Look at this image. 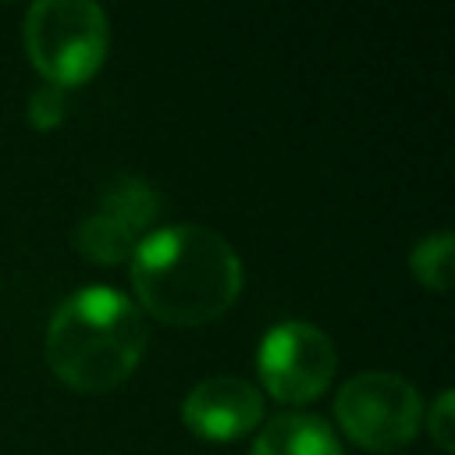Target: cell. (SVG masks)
<instances>
[{
  "instance_id": "6da1fadb",
  "label": "cell",
  "mask_w": 455,
  "mask_h": 455,
  "mask_svg": "<svg viewBox=\"0 0 455 455\" xmlns=\"http://www.w3.org/2000/svg\"><path fill=\"white\" fill-rule=\"evenodd\" d=\"M132 284L153 316L196 327L238 299L242 259L224 235L203 224H171L149 231L132 252Z\"/></svg>"
},
{
  "instance_id": "7a4b0ae2",
  "label": "cell",
  "mask_w": 455,
  "mask_h": 455,
  "mask_svg": "<svg viewBox=\"0 0 455 455\" xmlns=\"http://www.w3.org/2000/svg\"><path fill=\"white\" fill-rule=\"evenodd\" d=\"M146 352V323L132 299L107 284L68 295L46 327V363L75 391L117 387Z\"/></svg>"
},
{
  "instance_id": "3957f363",
  "label": "cell",
  "mask_w": 455,
  "mask_h": 455,
  "mask_svg": "<svg viewBox=\"0 0 455 455\" xmlns=\"http://www.w3.org/2000/svg\"><path fill=\"white\" fill-rule=\"evenodd\" d=\"M110 46V25L92 0H39L25 14V50L50 85H78L96 75Z\"/></svg>"
},
{
  "instance_id": "277c9868",
  "label": "cell",
  "mask_w": 455,
  "mask_h": 455,
  "mask_svg": "<svg viewBox=\"0 0 455 455\" xmlns=\"http://www.w3.org/2000/svg\"><path fill=\"white\" fill-rule=\"evenodd\" d=\"M334 416L355 444L370 451H398L416 437L423 423V402L405 377L391 370H366L341 384Z\"/></svg>"
},
{
  "instance_id": "5b68a950",
  "label": "cell",
  "mask_w": 455,
  "mask_h": 455,
  "mask_svg": "<svg viewBox=\"0 0 455 455\" xmlns=\"http://www.w3.org/2000/svg\"><path fill=\"white\" fill-rule=\"evenodd\" d=\"M256 366L263 387L277 402L302 405L327 391V384L334 380L338 352L320 327L306 320H284L263 334Z\"/></svg>"
},
{
  "instance_id": "8992f818",
  "label": "cell",
  "mask_w": 455,
  "mask_h": 455,
  "mask_svg": "<svg viewBox=\"0 0 455 455\" xmlns=\"http://www.w3.org/2000/svg\"><path fill=\"white\" fill-rule=\"evenodd\" d=\"M156 217H160V192L146 178L117 174L100 188L96 210L78 220L75 245L96 263H117L139 249V242L149 235Z\"/></svg>"
},
{
  "instance_id": "52a82bcc",
  "label": "cell",
  "mask_w": 455,
  "mask_h": 455,
  "mask_svg": "<svg viewBox=\"0 0 455 455\" xmlns=\"http://www.w3.org/2000/svg\"><path fill=\"white\" fill-rule=\"evenodd\" d=\"M185 427L210 441H231L249 434L263 416V398L256 384L242 377H206L181 402Z\"/></svg>"
},
{
  "instance_id": "ba28073f",
  "label": "cell",
  "mask_w": 455,
  "mask_h": 455,
  "mask_svg": "<svg viewBox=\"0 0 455 455\" xmlns=\"http://www.w3.org/2000/svg\"><path fill=\"white\" fill-rule=\"evenodd\" d=\"M249 455H345L334 430L309 412H281L259 434Z\"/></svg>"
},
{
  "instance_id": "9c48e42d",
  "label": "cell",
  "mask_w": 455,
  "mask_h": 455,
  "mask_svg": "<svg viewBox=\"0 0 455 455\" xmlns=\"http://www.w3.org/2000/svg\"><path fill=\"white\" fill-rule=\"evenodd\" d=\"M451 252H455V242L448 231H434V235L419 238L409 252V267H412L416 281L444 291L451 284Z\"/></svg>"
},
{
  "instance_id": "30bf717a",
  "label": "cell",
  "mask_w": 455,
  "mask_h": 455,
  "mask_svg": "<svg viewBox=\"0 0 455 455\" xmlns=\"http://www.w3.org/2000/svg\"><path fill=\"white\" fill-rule=\"evenodd\" d=\"M68 114V89L60 85H39L32 96H28V124L46 132V128H57Z\"/></svg>"
},
{
  "instance_id": "8fae6325",
  "label": "cell",
  "mask_w": 455,
  "mask_h": 455,
  "mask_svg": "<svg viewBox=\"0 0 455 455\" xmlns=\"http://www.w3.org/2000/svg\"><path fill=\"white\" fill-rule=\"evenodd\" d=\"M427 430H430V437H434V444L441 451H451L455 448V398H451L448 387L427 409Z\"/></svg>"
}]
</instances>
